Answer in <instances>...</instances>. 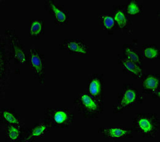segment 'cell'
Returning <instances> with one entry per match:
<instances>
[{"label": "cell", "mask_w": 160, "mask_h": 142, "mask_svg": "<svg viewBox=\"0 0 160 142\" xmlns=\"http://www.w3.org/2000/svg\"><path fill=\"white\" fill-rule=\"evenodd\" d=\"M104 24L105 27L108 29L111 28L114 24V21L113 18L110 16H106L104 18Z\"/></svg>", "instance_id": "obj_21"}, {"label": "cell", "mask_w": 160, "mask_h": 142, "mask_svg": "<svg viewBox=\"0 0 160 142\" xmlns=\"http://www.w3.org/2000/svg\"><path fill=\"white\" fill-rule=\"evenodd\" d=\"M139 11L138 7L134 3H131L128 6L127 12L130 15H135L138 13Z\"/></svg>", "instance_id": "obj_20"}, {"label": "cell", "mask_w": 160, "mask_h": 142, "mask_svg": "<svg viewBox=\"0 0 160 142\" xmlns=\"http://www.w3.org/2000/svg\"><path fill=\"white\" fill-rule=\"evenodd\" d=\"M22 126L5 124V138L8 141L15 142L20 140L22 135Z\"/></svg>", "instance_id": "obj_8"}, {"label": "cell", "mask_w": 160, "mask_h": 142, "mask_svg": "<svg viewBox=\"0 0 160 142\" xmlns=\"http://www.w3.org/2000/svg\"><path fill=\"white\" fill-rule=\"evenodd\" d=\"M103 135L105 137L116 139L126 136L129 132L123 129L117 127L104 128L101 131Z\"/></svg>", "instance_id": "obj_10"}, {"label": "cell", "mask_w": 160, "mask_h": 142, "mask_svg": "<svg viewBox=\"0 0 160 142\" xmlns=\"http://www.w3.org/2000/svg\"><path fill=\"white\" fill-rule=\"evenodd\" d=\"M51 129L45 118L42 119L26 132L22 138L23 140L29 142L44 138L49 133Z\"/></svg>", "instance_id": "obj_5"}, {"label": "cell", "mask_w": 160, "mask_h": 142, "mask_svg": "<svg viewBox=\"0 0 160 142\" xmlns=\"http://www.w3.org/2000/svg\"><path fill=\"white\" fill-rule=\"evenodd\" d=\"M115 19L121 28L125 27L126 24V19L123 13L121 11L118 12L116 14Z\"/></svg>", "instance_id": "obj_17"}, {"label": "cell", "mask_w": 160, "mask_h": 142, "mask_svg": "<svg viewBox=\"0 0 160 142\" xmlns=\"http://www.w3.org/2000/svg\"><path fill=\"white\" fill-rule=\"evenodd\" d=\"M136 98V94L132 89H128L125 93L122 101L117 107L118 109H120L128 106L134 102Z\"/></svg>", "instance_id": "obj_12"}, {"label": "cell", "mask_w": 160, "mask_h": 142, "mask_svg": "<svg viewBox=\"0 0 160 142\" xmlns=\"http://www.w3.org/2000/svg\"><path fill=\"white\" fill-rule=\"evenodd\" d=\"M28 61L29 66L37 77L40 84L45 82V59L44 55L39 49L33 47L30 48Z\"/></svg>", "instance_id": "obj_2"}, {"label": "cell", "mask_w": 160, "mask_h": 142, "mask_svg": "<svg viewBox=\"0 0 160 142\" xmlns=\"http://www.w3.org/2000/svg\"><path fill=\"white\" fill-rule=\"evenodd\" d=\"M124 65L131 72L134 74L139 77L142 76V70L134 62L130 60H125L122 61Z\"/></svg>", "instance_id": "obj_15"}, {"label": "cell", "mask_w": 160, "mask_h": 142, "mask_svg": "<svg viewBox=\"0 0 160 142\" xmlns=\"http://www.w3.org/2000/svg\"><path fill=\"white\" fill-rule=\"evenodd\" d=\"M137 125L140 130L146 134L150 133L153 129V125L151 121L146 118L139 119L138 121Z\"/></svg>", "instance_id": "obj_14"}, {"label": "cell", "mask_w": 160, "mask_h": 142, "mask_svg": "<svg viewBox=\"0 0 160 142\" xmlns=\"http://www.w3.org/2000/svg\"><path fill=\"white\" fill-rule=\"evenodd\" d=\"M143 85L147 89L155 91L158 87V81L155 77L150 76L145 80Z\"/></svg>", "instance_id": "obj_16"}, {"label": "cell", "mask_w": 160, "mask_h": 142, "mask_svg": "<svg viewBox=\"0 0 160 142\" xmlns=\"http://www.w3.org/2000/svg\"><path fill=\"white\" fill-rule=\"evenodd\" d=\"M1 119L5 124L22 126L21 119L15 110L10 108H4L0 111Z\"/></svg>", "instance_id": "obj_6"}, {"label": "cell", "mask_w": 160, "mask_h": 142, "mask_svg": "<svg viewBox=\"0 0 160 142\" xmlns=\"http://www.w3.org/2000/svg\"><path fill=\"white\" fill-rule=\"evenodd\" d=\"M62 46L64 49L73 53L86 54L87 52V48L86 45L82 42L77 41H66Z\"/></svg>", "instance_id": "obj_9"}, {"label": "cell", "mask_w": 160, "mask_h": 142, "mask_svg": "<svg viewBox=\"0 0 160 142\" xmlns=\"http://www.w3.org/2000/svg\"><path fill=\"white\" fill-rule=\"evenodd\" d=\"M44 29V22L42 20L39 19L31 20L29 23V36L32 39H39L43 34Z\"/></svg>", "instance_id": "obj_7"}, {"label": "cell", "mask_w": 160, "mask_h": 142, "mask_svg": "<svg viewBox=\"0 0 160 142\" xmlns=\"http://www.w3.org/2000/svg\"><path fill=\"white\" fill-rule=\"evenodd\" d=\"M126 52L129 60L134 62H138L139 61L138 55L131 49L127 48Z\"/></svg>", "instance_id": "obj_19"}, {"label": "cell", "mask_w": 160, "mask_h": 142, "mask_svg": "<svg viewBox=\"0 0 160 142\" xmlns=\"http://www.w3.org/2000/svg\"><path fill=\"white\" fill-rule=\"evenodd\" d=\"M5 34L9 42L14 58L18 63L25 64L27 60L25 51L15 31L7 30H6Z\"/></svg>", "instance_id": "obj_4"}, {"label": "cell", "mask_w": 160, "mask_h": 142, "mask_svg": "<svg viewBox=\"0 0 160 142\" xmlns=\"http://www.w3.org/2000/svg\"><path fill=\"white\" fill-rule=\"evenodd\" d=\"M158 54V51L153 48H148L144 50L145 56L149 58L152 59L155 58Z\"/></svg>", "instance_id": "obj_18"}, {"label": "cell", "mask_w": 160, "mask_h": 142, "mask_svg": "<svg viewBox=\"0 0 160 142\" xmlns=\"http://www.w3.org/2000/svg\"><path fill=\"white\" fill-rule=\"evenodd\" d=\"M48 6L51 12L54 16L57 22L60 23H65L68 19L67 14L66 12L52 1H49Z\"/></svg>", "instance_id": "obj_11"}, {"label": "cell", "mask_w": 160, "mask_h": 142, "mask_svg": "<svg viewBox=\"0 0 160 142\" xmlns=\"http://www.w3.org/2000/svg\"><path fill=\"white\" fill-rule=\"evenodd\" d=\"M88 90L89 94L92 96L98 97L102 91V85L100 80L97 78L92 79L89 83Z\"/></svg>", "instance_id": "obj_13"}, {"label": "cell", "mask_w": 160, "mask_h": 142, "mask_svg": "<svg viewBox=\"0 0 160 142\" xmlns=\"http://www.w3.org/2000/svg\"><path fill=\"white\" fill-rule=\"evenodd\" d=\"M44 114L45 119L51 128H69L74 123V114L68 109L48 108Z\"/></svg>", "instance_id": "obj_1"}, {"label": "cell", "mask_w": 160, "mask_h": 142, "mask_svg": "<svg viewBox=\"0 0 160 142\" xmlns=\"http://www.w3.org/2000/svg\"><path fill=\"white\" fill-rule=\"evenodd\" d=\"M74 105L78 113L84 117L97 113L99 109L97 103L86 93L78 95L74 100Z\"/></svg>", "instance_id": "obj_3"}]
</instances>
